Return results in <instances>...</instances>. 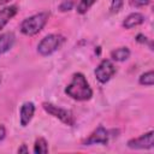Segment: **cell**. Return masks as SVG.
Masks as SVG:
<instances>
[{
	"mask_svg": "<svg viewBox=\"0 0 154 154\" xmlns=\"http://www.w3.org/2000/svg\"><path fill=\"white\" fill-rule=\"evenodd\" d=\"M34 153L35 154H46L48 153V144H47V141L42 137H38L36 141H35V144H34Z\"/></svg>",
	"mask_w": 154,
	"mask_h": 154,
	"instance_id": "obj_13",
	"label": "cell"
},
{
	"mask_svg": "<svg viewBox=\"0 0 154 154\" xmlns=\"http://www.w3.org/2000/svg\"><path fill=\"white\" fill-rule=\"evenodd\" d=\"M48 17H49L48 12H38L36 14H32V16L25 18L20 23L22 34H24L26 36H34V35L38 34L46 25Z\"/></svg>",
	"mask_w": 154,
	"mask_h": 154,
	"instance_id": "obj_2",
	"label": "cell"
},
{
	"mask_svg": "<svg viewBox=\"0 0 154 154\" xmlns=\"http://www.w3.org/2000/svg\"><path fill=\"white\" fill-rule=\"evenodd\" d=\"M138 83L142 84V85L152 87L154 84V72L150 70V71H147V72L142 73L138 78Z\"/></svg>",
	"mask_w": 154,
	"mask_h": 154,
	"instance_id": "obj_14",
	"label": "cell"
},
{
	"mask_svg": "<svg viewBox=\"0 0 154 154\" xmlns=\"http://www.w3.org/2000/svg\"><path fill=\"white\" fill-rule=\"evenodd\" d=\"M124 5V0H112L111 2V12L112 13H117L122 10Z\"/></svg>",
	"mask_w": 154,
	"mask_h": 154,
	"instance_id": "obj_16",
	"label": "cell"
},
{
	"mask_svg": "<svg viewBox=\"0 0 154 154\" xmlns=\"http://www.w3.org/2000/svg\"><path fill=\"white\" fill-rule=\"evenodd\" d=\"M11 0H0V5H5V4H7V2H10Z\"/></svg>",
	"mask_w": 154,
	"mask_h": 154,
	"instance_id": "obj_22",
	"label": "cell"
},
{
	"mask_svg": "<svg viewBox=\"0 0 154 154\" xmlns=\"http://www.w3.org/2000/svg\"><path fill=\"white\" fill-rule=\"evenodd\" d=\"M149 2L150 0H129V4L132 7H143V6L149 5Z\"/></svg>",
	"mask_w": 154,
	"mask_h": 154,
	"instance_id": "obj_18",
	"label": "cell"
},
{
	"mask_svg": "<svg viewBox=\"0 0 154 154\" xmlns=\"http://www.w3.org/2000/svg\"><path fill=\"white\" fill-rule=\"evenodd\" d=\"M109 140V132L106 128H103L102 125L97 126L84 141H83V146H91V144H107Z\"/></svg>",
	"mask_w": 154,
	"mask_h": 154,
	"instance_id": "obj_6",
	"label": "cell"
},
{
	"mask_svg": "<svg viewBox=\"0 0 154 154\" xmlns=\"http://www.w3.org/2000/svg\"><path fill=\"white\" fill-rule=\"evenodd\" d=\"M18 153H28V148L25 144H22L20 148H18Z\"/></svg>",
	"mask_w": 154,
	"mask_h": 154,
	"instance_id": "obj_21",
	"label": "cell"
},
{
	"mask_svg": "<svg viewBox=\"0 0 154 154\" xmlns=\"http://www.w3.org/2000/svg\"><path fill=\"white\" fill-rule=\"evenodd\" d=\"M42 107H43V109H45L48 114H51V116L58 118V119H59L60 122H63L64 124H66V125H69V126H73V125H75L76 119H75L73 113H72L70 109L61 108V107L55 106V105H53V103H51V102H43V103H42Z\"/></svg>",
	"mask_w": 154,
	"mask_h": 154,
	"instance_id": "obj_4",
	"label": "cell"
},
{
	"mask_svg": "<svg viewBox=\"0 0 154 154\" xmlns=\"http://www.w3.org/2000/svg\"><path fill=\"white\" fill-rule=\"evenodd\" d=\"M65 38L64 36L59 35V34H49L47 36H45L37 45V52L38 54H41L42 57H47L53 54L55 51H58L61 45L64 43Z\"/></svg>",
	"mask_w": 154,
	"mask_h": 154,
	"instance_id": "obj_3",
	"label": "cell"
},
{
	"mask_svg": "<svg viewBox=\"0 0 154 154\" xmlns=\"http://www.w3.org/2000/svg\"><path fill=\"white\" fill-rule=\"evenodd\" d=\"M17 12H18V7L16 5L6 6L2 10H0V30L4 29V26L17 14Z\"/></svg>",
	"mask_w": 154,
	"mask_h": 154,
	"instance_id": "obj_9",
	"label": "cell"
},
{
	"mask_svg": "<svg viewBox=\"0 0 154 154\" xmlns=\"http://www.w3.org/2000/svg\"><path fill=\"white\" fill-rule=\"evenodd\" d=\"M130 57V49L128 47H119L111 52V58L114 61H125Z\"/></svg>",
	"mask_w": 154,
	"mask_h": 154,
	"instance_id": "obj_12",
	"label": "cell"
},
{
	"mask_svg": "<svg viewBox=\"0 0 154 154\" xmlns=\"http://www.w3.org/2000/svg\"><path fill=\"white\" fill-rule=\"evenodd\" d=\"M114 73H116V66L109 59H103L95 69V77L102 84L107 83L114 76Z\"/></svg>",
	"mask_w": 154,
	"mask_h": 154,
	"instance_id": "obj_5",
	"label": "cell"
},
{
	"mask_svg": "<svg viewBox=\"0 0 154 154\" xmlns=\"http://www.w3.org/2000/svg\"><path fill=\"white\" fill-rule=\"evenodd\" d=\"M153 137H154V132L149 131V132L143 134V135H141L138 137L129 140L126 144L131 149H150L154 146Z\"/></svg>",
	"mask_w": 154,
	"mask_h": 154,
	"instance_id": "obj_7",
	"label": "cell"
},
{
	"mask_svg": "<svg viewBox=\"0 0 154 154\" xmlns=\"http://www.w3.org/2000/svg\"><path fill=\"white\" fill-rule=\"evenodd\" d=\"M96 2V0H79V4L77 5V13L84 14L89 11V8Z\"/></svg>",
	"mask_w": 154,
	"mask_h": 154,
	"instance_id": "obj_15",
	"label": "cell"
},
{
	"mask_svg": "<svg viewBox=\"0 0 154 154\" xmlns=\"http://www.w3.org/2000/svg\"><path fill=\"white\" fill-rule=\"evenodd\" d=\"M5 136H6V129L4 125H0V142L5 138Z\"/></svg>",
	"mask_w": 154,
	"mask_h": 154,
	"instance_id": "obj_20",
	"label": "cell"
},
{
	"mask_svg": "<svg viewBox=\"0 0 154 154\" xmlns=\"http://www.w3.org/2000/svg\"><path fill=\"white\" fill-rule=\"evenodd\" d=\"M136 41H137L138 43H142V45H148V46H149V48L153 51V45H152V42H150V41H148V37H147V36H144L143 34H138V35L136 36Z\"/></svg>",
	"mask_w": 154,
	"mask_h": 154,
	"instance_id": "obj_17",
	"label": "cell"
},
{
	"mask_svg": "<svg viewBox=\"0 0 154 154\" xmlns=\"http://www.w3.org/2000/svg\"><path fill=\"white\" fill-rule=\"evenodd\" d=\"M34 113H35L34 102H31V101L24 102L20 106V109H19V123H20V125L26 126L31 122V119L34 117Z\"/></svg>",
	"mask_w": 154,
	"mask_h": 154,
	"instance_id": "obj_8",
	"label": "cell"
},
{
	"mask_svg": "<svg viewBox=\"0 0 154 154\" xmlns=\"http://www.w3.org/2000/svg\"><path fill=\"white\" fill-rule=\"evenodd\" d=\"M65 94L77 101H87L93 96V89L90 88L85 76L81 72H76L72 76L71 82L65 88Z\"/></svg>",
	"mask_w": 154,
	"mask_h": 154,
	"instance_id": "obj_1",
	"label": "cell"
},
{
	"mask_svg": "<svg viewBox=\"0 0 154 154\" xmlns=\"http://www.w3.org/2000/svg\"><path fill=\"white\" fill-rule=\"evenodd\" d=\"M72 6H73V2H72L71 0H65V1H63V2L60 4L59 10L63 11V12H65V11H70V10L72 8Z\"/></svg>",
	"mask_w": 154,
	"mask_h": 154,
	"instance_id": "obj_19",
	"label": "cell"
},
{
	"mask_svg": "<svg viewBox=\"0 0 154 154\" xmlns=\"http://www.w3.org/2000/svg\"><path fill=\"white\" fill-rule=\"evenodd\" d=\"M14 40H16L14 34L11 31H7V32H4L0 35V55L6 53L7 51H10L13 47Z\"/></svg>",
	"mask_w": 154,
	"mask_h": 154,
	"instance_id": "obj_11",
	"label": "cell"
},
{
	"mask_svg": "<svg viewBox=\"0 0 154 154\" xmlns=\"http://www.w3.org/2000/svg\"><path fill=\"white\" fill-rule=\"evenodd\" d=\"M144 23V16L140 12H132L130 13L123 22V26L125 29H132L135 26H138Z\"/></svg>",
	"mask_w": 154,
	"mask_h": 154,
	"instance_id": "obj_10",
	"label": "cell"
}]
</instances>
